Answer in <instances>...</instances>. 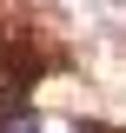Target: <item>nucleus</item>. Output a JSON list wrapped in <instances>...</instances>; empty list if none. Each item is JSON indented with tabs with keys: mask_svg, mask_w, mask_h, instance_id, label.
I'll list each match as a JSON object with an SVG mask.
<instances>
[{
	"mask_svg": "<svg viewBox=\"0 0 126 133\" xmlns=\"http://www.w3.org/2000/svg\"><path fill=\"white\" fill-rule=\"evenodd\" d=\"M0 133H47V127H40V113H7Z\"/></svg>",
	"mask_w": 126,
	"mask_h": 133,
	"instance_id": "nucleus-1",
	"label": "nucleus"
}]
</instances>
